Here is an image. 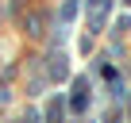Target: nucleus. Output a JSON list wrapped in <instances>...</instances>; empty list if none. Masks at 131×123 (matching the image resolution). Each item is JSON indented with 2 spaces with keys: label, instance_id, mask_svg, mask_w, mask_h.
<instances>
[{
  "label": "nucleus",
  "instance_id": "3",
  "mask_svg": "<svg viewBox=\"0 0 131 123\" xmlns=\"http://www.w3.org/2000/svg\"><path fill=\"white\" fill-rule=\"evenodd\" d=\"M58 119H62V100H54V104H50V123H58Z\"/></svg>",
  "mask_w": 131,
  "mask_h": 123
},
{
  "label": "nucleus",
  "instance_id": "1",
  "mask_svg": "<svg viewBox=\"0 0 131 123\" xmlns=\"http://www.w3.org/2000/svg\"><path fill=\"white\" fill-rule=\"evenodd\" d=\"M85 92H89V85H85V81H77V89H73V100H70V108H73V112H81V108L89 104V96H85Z\"/></svg>",
  "mask_w": 131,
  "mask_h": 123
},
{
  "label": "nucleus",
  "instance_id": "2",
  "mask_svg": "<svg viewBox=\"0 0 131 123\" xmlns=\"http://www.w3.org/2000/svg\"><path fill=\"white\" fill-rule=\"evenodd\" d=\"M89 8H93V23H100L108 16V0H89Z\"/></svg>",
  "mask_w": 131,
  "mask_h": 123
}]
</instances>
